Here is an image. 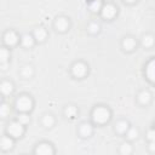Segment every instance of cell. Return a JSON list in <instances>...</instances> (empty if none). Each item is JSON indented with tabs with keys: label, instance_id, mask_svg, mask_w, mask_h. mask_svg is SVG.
<instances>
[{
	"label": "cell",
	"instance_id": "1",
	"mask_svg": "<svg viewBox=\"0 0 155 155\" xmlns=\"http://www.w3.org/2000/svg\"><path fill=\"white\" fill-rule=\"evenodd\" d=\"M92 119L96 124H105L110 119V110L105 107H97L92 111Z\"/></svg>",
	"mask_w": 155,
	"mask_h": 155
},
{
	"label": "cell",
	"instance_id": "2",
	"mask_svg": "<svg viewBox=\"0 0 155 155\" xmlns=\"http://www.w3.org/2000/svg\"><path fill=\"white\" fill-rule=\"evenodd\" d=\"M7 132L12 138H19L24 133V125L21 124L18 120L12 121L7 126Z\"/></svg>",
	"mask_w": 155,
	"mask_h": 155
},
{
	"label": "cell",
	"instance_id": "3",
	"mask_svg": "<svg viewBox=\"0 0 155 155\" xmlns=\"http://www.w3.org/2000/svg\"><path fill=\"white\" fill-rule=\"evenodd\" d=\"M33 99L29 97V96H27V94H23V96H21L17 101H16V107H17V109L19 110V111H25V113H28V111H30L31 109H33Z\"/></svg>",
	"mask_w": 155,
	"mask_h": 155
},
{
	"label": "cell",
	"instance_id": "4",
	"mask_svg": "<svg viewBox=\"0 0 155 155\" xmlns=\"http://www.w3.org/2000/svg\"><path fill=\"white\" fill-rule=\"evenodd\" d=\"M35 154H38V155H53L54 154V149H53L52 144L42 142V143L36 145Z\"/></svg>",
	"mask_w": 155,
	"mask_h": 155
},
{
	"label": "cell",
	"instance_id": "5",
	"mask_svg": "<svg viewBox=\"0 0 155 155\" xmlns=\"http://www.w3.org/2000/svg\"><path fill=\"white\" fill-rule=\"evenodd\" d=\"M87 65L82 62H76L74 63V65L71 67V73L76 78H84L87 74Z\"/></svg>",
	"mask_w": 155,
	"mask_h": 155
},
{
	"label": "cell",
	"instance_id": "6",
	"mask_svg": "<svg viewBox=\"0 0 155 155\" xmlns=\"http://www.w3.org/2000/svg\"><path fill=\"white\" fill-rule=\"evenodd\" d=\"M116 12H117V8H116V6H114L113 4L103 5L102 8H101V13H102V16H103L104 18H107V19H111V18H114L115 15H116Z\"/></svg>",
	"mask_w": 155,
	"mask_h": 155
},
{
	"label": "cell",
	"instance_id": "7",
	"mask_svg": "<svg viewBox=\"0 0 155 155\" xmlns=\"http://www.w3.org/2000/svg\"><path fill=\"white\" fill-rule=\"evenodd\" d=\"M4 41H5V44H6L7 46H15V45L19 41V36L17 35L16 31L10 30V31H7V33L5 34V36H4Z\"/></svg>",
	"mask_w": 155,
	"mask_h": 155
},
{
	"label": "cell",
	"instance_id": "8",
	"mask_svg": "<svg viewBox=\"0 0 155 155\" xmlns=\"http://www.w3.org/2000/svg\"><path fill=\"white\" fill-rule=\"evenodd\" d=\"M54 27L58 31H65L69 28V19L65 17H58L54 22Z\"/></svg>",
	"mask_w": 155,
	"mask_h": 155
},
{
	"label": "cell",
	"instance_id": "9",
	"mask_svg": "<svg viewBox=\"0 0 155 155\" xmlns=\"http://www.w3.org/2000/svg\"><path fill=\"white\" fill-rule=\"evenodd\" d=\"M79 132H80V134H81L82 137L86 138V137H90V136L93 133V127H92L91 124L84 122V124L80 125V127H79Z\"/></svg>",
	"mask_w": 155,
	"mask_h": 155
},
{
	"label": "cell",
	"instance_id": "10",
	"mask_svg": "<svg viewBox=\"0 0 155 155\" xmlns=\"http://www.w3.org/2000/svg\"><path fill=\"white\" fill-rule=\"evenodd\" d=\"M136 46H137V41L131 36H127L122 40V47L126 51H133L136 48Z\"/></svg>",
	"mask_w": 155,
	"mask_h": 155
},
{
	"label": "cell",
	"instance_id": "11",
	"mask_svg": "<svg viewBox=\"0 0 155 155\" xmlns=\"http://www.w3.org/2000/svg\"><path fill=\"white\" fill-rule=\"evenodd\" d=\"M0 92L2 94H11L13 92V84L10 81H4L0 84Z\"/></svg>",
	"mask_w": 155,
	"mask_h": 155
},
{
	"label": "cell",
	"instance_id": "12",
	"mask_svg": "<svg viewBox=\"0 0 155 155\" xmlns=\"http://www.w3.org/2000/svg\"><path fill=\"white\" fill-rule=\"evenodd\" d=\"M13 147V139L12 137H2L0 139V148L4 150H10Z\"/></svg>",
	"mask_w": 155,
	"mask_h": 155
},
{
	"label": "cell",
	"instance_id": "13",
	"mask_svg": "<svg viewBox=\"0 0 155 155\" xmlns=\"http://www.w3.org/2000/svg\"><path fill=\"white\" fill-rule=\"evenodd\" d=\"M21 42H22V45L24 46V47H31L33 45H34V42H35V39H34V36L33 35H30V34H24L23 36H22V39H21Z\"/></svg>",
	"mask_w": 155,
	"mask_h": 155
},
{
	"label": "cell",
	"instance_id": "14",
	"mask_svg": "<svg viewBox=\"0 0 155 155\" xmlns=\"http://www.w3.org/2000/svg\"><path fill=\"white\" fill-rule=\"evenodd\" d=\"M138 101L140 104H148L150 101H151V93L147 90L142 91L139 94H138Z\"/></svg>",
	"mask_w": 155,
	"mask_h": 155
},
{
	"label": "cell",
	"instance_id": "15",
	"mask_svg": "<svg viewBox=\"0 0 155 155\" xmlns=\"http://www.w3.org/2000/svg\"><path fill=\"white\" fill-rule=\"evenodd\" d=\"M128 127H130V125H128V122H127L126 120H120V121L116 122V125H115L116 132H117V133H121V134L125 133Z\"/></svg>",
	"mask_w": 155,
	"mask_h": 155
},
{
	"label": "cell",
	"instance_id": "16",
	"mask_svg": "<svg viewBox=\"0 0 155 155\" xmlns=\"http://www.w3.org/2000/svg\"><path fill=\"white\" fill-rule=\"evenodd\" d=\"M47 38V31L44 28H38L34 31V39L38 41H44Z\"/></svg>",
	"mask_w": 155,
	"mask_h": 155
},
{
	"label": "cell",
	"instance_id": "17",
	"mask_svg": "<svg viewBox=\"0 0 155 155\" xmlns=\"http://www.w3.org/2000/svg\"><path fill=\"white\" fill-rule=\"evenodd\" d=\"M145 74L150 81H154V59H150L145 68Z\"/></svg>",
	"mask_w": 155,
	"mask_h": 155
},
{
	"label": "cell",
	"instance_id": "18",
	"mask_svg": "<svg viewBox=\"0 0 155 155\" xmlns=\"http://www.w3.org/2000/svg\"><path fill=\"white\" fill-rule=\"evenodd\" d=\"M125 133H126L127 139H130V140L136 139V138L138 137V134H139V132H138V130H137L136 127H128L127 131H126Z\"/></svg>",
	"mask_w": 155,
	"mask_h": 155
},
{
	"label": "cell",
	"instance_id": "19",
	"mask_svg": "<svg viewBox=\"0 0 155 155\" xmlns=\"http://www.w3.org/2000/svg\"><path fill=\"white\" fill-rule=\"evenodd\" d=\"M64 114H65L67 117L73 119V117H75L76 114H78V108L74 107V105H68V107L65 108V110H64Z\"/></svg>",
	"mask_w": 155,
	"mask_h": 155
},
{
	"label": "cell",
	"instance_id": "20",
	"mask_svg": "<svg viewBox=\"0 0 155 155\" xmlns=\"http://www.w3.org/2000/svg\"><path fill=\"white\" fill-rule=\"evenodd\" d=\"M42 125H44L45 127H47V128L52 127V126L54 125V117H53L52 115H50V114L45 115V116L42 117Z\"/></svg>",
	"mask_w": 155,
	"mask_h": 155
},
{
	"label": "cell",
	"instance_id": "21",
	"mask_svg": "<svg viewBox=\"0 0 155 155\" xmlns=\"http://www.w3.org/2000/svg\"><path fill=\"white\" fill-rule=\"evenodd\" d=\"M10 113H11V108L8 104L6 103L0 104V117H6L10 115Z\"/></svg>",
	"mask_w": 155,
	"mask_h": 155
},
{
	"label": "cell",
	"instance_id": "22",
	"mask_svg": "<svg viewBox=\"0 0 155 155\" xmlns=\"http://www.w3.org/2000/svg\"><path fill=\"white\" fill-rule=\"evenodd\" d=\"M10 58V51L5 47H1L0 48V63H7Z\"/></svg>",
	"mask_w": 155,
	"mask_h": 155
},
{
	"label": "cell",
	"instance_id": "23",
	"mask_svg": "<svg viewBox=\"0 0 155 155\" xmlns=\"http://www.w3.org/2000/svg\"><path fill=\"white\" fill-rule=\"evenodd\" d=\"M142 44L144 47H151L153 44H154V36L148 34V35H144L143 39H142Z\"/></svg>",
	"mask_w": 155,
	"mask_h": 155
},
{
	"label": "cell",
	"instance_id": "24",
	"mask_svg": "<svg viewBox=\"0 0 155 155\" xmlns=\"http://www.w3.org/2000/svg\"><path fill=\"white\" fill-rule=\"evenodd\" d=\"M21 74H22V76H23V78L29 79V78H31V76H33L34 70H33V68H31L30 65H25V67H23V68H22Z\"/></svg>",
	"mask_w": 155,
	"mask_h": 155
},
{
	"label": "cell",
	"instance_id": "25",
	"mask_svg": "<svg viewBox=\"0 0 155 155\" xmlns=\"http://www.w3.org/2000/svg\"><path fill=\"white\" fill-rule=\"evenodd\" d=\"M120 153L124 155H128L132 153V145L130 143H122L120 147Z\"/></svg>",
	"mask_w": 155,
	"mask_h": 155
},
{
	"label": "cell",
	"instance_id": "26",
	"mask_svg": "<svg viewBox=\"0 0 155 155\" xmlns=\"http://www.w3.org/2000/svg\"><path fill=\"white\" fill-rule=\"evenodd\" d=\"M17 120H18L21 124H23V125H27V124H29V121H30V117H29V115H28L25 111H22V113L18 115Z\"/></svg>",
	"mask_w": 155,
	"mask_h": 155
},
{
	"label": "cell",
	"instance_id": "27",
	"mask_svg": "<svg viewBox=\"0 0 155 155\" xmlns=\"http://www.w3.org/2000/svg\"><path fill=\"white\" fill-rule=\"evenodd\" d=\"M102 6H103V5H102L101 0H94V1L91 4L90 8H91V11H92V12H98V11H101Z\"/></svg>",
	"mask_w": 155,
	"mask_h": 155
},
{
	"label": "cell",
	"instance_id": "28",
	"mask_svg": "<svg viewBox=\"0 0 155 155\" xmlns=\"http://www.w3.org/2000/svg\"><path fill=\"white\" fill-rule=\"evenodd\" d=\"M88 31L91 33V34H97L98 31H99V29H101V27H99V24L98 23H96V22H92V23H90L88 24Z\"/></svg>",
	"mask_w": 155,
	"mask_h": 155
},
{
	"label": "cell",
	"instance_id": "29",
	"mask_svg": "<svg viewBox=\"0 0 155 155\" xmlns=\"http://www.w3.org/2000/svg\"><path fill=\"white\" fill-rule=\"evenodd\" d=\"M147 138H148V140H149V142L155 140V132H154V130H153V128H150V130L148 131V133H147Z\"/></svg>",
	"mask_w": 155,
	"mask_h": 155
},
{
	"label": "cell",
	"instance_id": "30",
	"mask_svg": "<svg viewBox=\"0 0 155 155\" xmlns=\"http://www.w3.org/2000/svg\"><path fill=\"white\" fill-rule=\"evenodd\" d=\"M154 143H155V140H151V142H150V144H149V148H150V150H151V151H154V150H155V145H154Z\"/></svg>",
	"mask_w": 155,
	"mask_h": 155
},
{
	"label": "cell",
	"instance_id": "31",
	"mask_svg": "<svg viewBox=\"0 0 155 155\" xmlns=\"http://www.w3.org/2000/svg\"><path fill=\"white\" fill-rule=\"evenodd\" d=\"M126 2H128V4H133V2H136L137 0H125Z\"/></svg>",
	"mask_w": 155,
	"mask_h": 155
},
{
	"label": "cell",
	"instance_id": "32",
	"mask_svg": "<svg viewBox=\"0 0 155 155\" xmlns=\"http://www.w3.org/2000/svg\"><path fill=\"white\" fill-rule=\"evenodd\" d=\"M0 102H1V96H0Z\"/></svg>",
	"mask_w": 155,
	"mask_h": 155
}]
</instances>
